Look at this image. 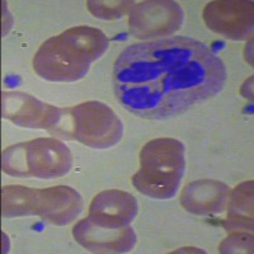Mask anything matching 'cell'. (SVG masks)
<instances>
[{
	"label": "cell",
	"mask_w": 254,
	"mask_h": 254,
	"mask_svg": "<svg viewBox=\"0 0 254 254\" xmlns=\"http://www.w3.org/2000/svg\"><path fill=\"white\" fill-rule=\"evenodd\" d=\"M139 212V203L128 192L120 190H103L93 198L88 219L107 229L126 228Z\"/></svg>",
	"instance_id": "30bf717a"
},
{
	"label": "cell",
	"mask_w": 254,
	"mask_h": 254,
	"mask_svg": "<svg viewBox=\"0 0 254 254\" xmlns=\"http://www.w3.org/2000/svg\"><path fill=\"white\" fill-rule=\"evenodd\" d=\"M230 190L225 183L214 179H201L186 186L181 203L186 211L194 215H216L225 210Z\"/></svg>",
	"instance_id": "7c38bea8"
},
{
	"label": "cell",
	"mask_w": 254,
	"mask_h": 254,
	"mask_svg": "<svg viewBox=\"0 0 254 254\" xmlns=\"http://www.w3.org/2000/svg\"><path fill=\"white\" fill-rule=\"evenodd\" d=\"M202 15L211 31L229 40H246L253 33V1H211L205 6Z\"/></svg>",
	"instance_id": "ba28073f"
},
{
	"label": "cell",
	"mask_w": 254,
	"mask_h": 254,
	"mask_svg": "<svg viewBox=\"0 0 254 254\" xmlns=\"http://www.w3.org/2000/svg\"><path fill=\"white\" fill-rule=\"evenodd\" d=\"M185 145L177 139L160 137L144 145L140 168L131 178L140 193L155 199L176 196L186 171Z\"/></svg>",
	"instance_id": "3957f363"
},
{
	"label": "cell",
	"mask_w": 254,
	"mask_h": 254,
	"mask_svg": "<svg viewBox=\"0 0 254 254\" xmlns=\"http://www.w3.org/2000/svg\"><path fill=\"white\" fill-rule=\"evenodd\" d=\"M49 132L93 149H108L121 141L124 124L107 104L89 101L61 108L58 124Z\"/></svg>",
	"instance_id": "277c9868"
},
{
	"label": "cell",
	"mask_w": 254,
	"mask_h": 254,
	"mask_svg": "<svg viewBox=\"0 0 254 254\" xmlns=\"http://www.w3.org/2000/svg\"><path fill=\"white\" fill-rule=\"evenodd\" d=\"M183 18V9L176 1H142L131 9L128 26L136 38L147 41L178 31Z\"/></svg>",
	"instance_id": "52a82bcc"
},
{
	"label": "cell",
	"mask_w": 254,
	"mask_h": 254,
	"mask_svg": "<svg viewBox=\"0 0 254 254\" xmlns=\"http://www.w3.org/2000/svg\"><path fill=\"white\" fill-rule=\"evenodd\" d=\"M74 239L93 253H126L137 242L136 233L130 228L107 229L95 225L89 219L79 221L72 228Z\"/></svg>",
	"instance_id": "8fae6325"
},
{
	"label": "cell",
	"mask_w": 254,
	"mask_h": 254,
	"mask_svg": "<svg viewBox=\"0 0 254 254\" xmlns=\"http://www.w3.org/2000/svg\"><path fill=\"white\" fill-rule=\"evenodd\" d=\"M133 1H88L87 6L94 17L101 19H117L133 8Z\"/></svg>",
	"instance_id": "5bb4252c"
},
{
	"label": "cell",
	"mask_w": 254,
	"mask_h": 254,
	"mask_svg": "<svg viewBox=\"0 0 254 254\" xmlns=\"http://www.w3.org/2000/svg\"><path fill=\"white\" fill-rule=\"evenodd\" d=\"M71 167V151L58 139L19 142L3 151V172L12 177L59 178L66 176Z\"/></svg>",
	"instance_id": "5b68a950"
},
{
	"label": "cell",
	"mask_w": 254,
	"mask_h": 254,
	"mask_svg": "<svg viewBox=\"0 0 254 254\" xmlns=\"http://www.w3.org/2000/svg\"><path fill=\"white\" fill-rule=\"evenodd\" d=\"M3 119L26 128L52 130L58 124L61 108L47 104L23 92H3Z\"/></svg>",
	"instance_id": "9c48e42d"
},
{
	"label": "cell",
	"mask_w": 254,
	"mask_h": 254,
	"mask_svg": "<svg viewBox=\"0 0 254 254\" xmlns=\"http://www.w3.org/2000/svg\"><path fill=\"white\" fill-rule=\"evenodd\" d=\"M225 64L201 41L183 36L127 46L113 65L116 99L132 115L167 120L224 88Z\"/></svg>",
	"instance_id": "6da1fadb"
},
{
	"label": "cell",
	"mask_w": 254,
	"mask_h": 254,
	"mask_svg": "<svg viewBox=\"0 0 254 254\" xmlns=\"http://www.w3.org/2000/svg\"><path fill=\"white\" fill-rule=\"evenodd\" d=\"M252 249H253V235L247 231H235L220 246L221 253H239V252L252 253L253 252Z\"/></svg>",
	"instance_id": "9a60e30c"
},
{
	"label": "cell",
	"mask_w": 254,
	"mask_h": 254,
	"mask_svg": "<svg viewBox=\"0 0 254 254\" xmlns=\"http://www.w3.org/2000/svg\"><path fill=\"white\" fill-rule=\"evenodd\" d=\"M83 198L66 186L35 190L22 187L19 193V215L40 216L54 225H67L80 215Z\"/></svg>",
	"instance_id": "8992f818"
},
{
	"label": "cell",
	"mask_w": 254,
	"mask_h": 254,
	"mask_svg": "<svg viewBox=\"0 0 254 254\" xmlns=\"http://www.w3.org/2000/svg\"><path fill=\"white\" fill-rule=\"evenodd\" d=\"M229 214L224 222L226 231H247L253 229V181L244 182L231 190L229 196Z\"/></svg>",
	"instance_id": "4fadbf2b"
},
{
	"label": "cell",
	"mask_w": 254,
	"mask_h": 254,
	"mask_svg": "<svg viewBox=\"0 0 254 254\" xmlns=\"http://www.w3.org/2000/svg\"><path fill=\"white\" fill-rule=\"evenodd\" d=\"M108 46L107 36L99 29L74 27L45 41L33 58V70L45 80L78 81L87 75L90 65L103 56Z\"/></svg>",
	"instance_id": "7a4b0ae2"
}]
</instances>
